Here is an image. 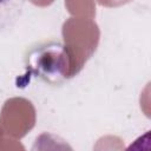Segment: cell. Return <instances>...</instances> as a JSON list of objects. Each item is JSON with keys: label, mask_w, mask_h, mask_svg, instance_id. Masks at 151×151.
<instances>
[{"label": "cell", "mask_w": 151, "mask_h": 151, "mask_svg": "<svg viewBox=\"0 0 151 151\" xmlns=\"http://www.w3.org/2000/svg\"><path fill=\"white\" fill-rule=\"evenodd\" d=\"M8 0H0V5H4V4H6Z\"/></svg>", "instance_id": "obj_1"}]
</instances>
